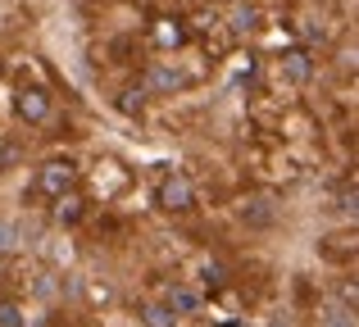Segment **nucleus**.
<instances>
[{
  "instance_id": "obj_1",
  "label": "nucleus",
  "mask_w": 359,
  "mask_h": 327,
  "mask_svg": "<svg viewBox=\"0 0 359 327\" xmlns=\"http://www.w3.org/2000/svg\"><path fill=\"white\" fill-rule=\"evenodd\" d=\"M32 191H36V195H46V200L73 195V191H78V164H73V160H46L41 168H36Z\"/></svg>"
},
{
  "instance_id": "obj_2",
  "label": "nucleus",
  "mask_w": 359,
  "mask_h": 327,
  "mask_svg": "<svg viewBox=\"0 0 359 327\" xmlns=\"http://www.w3.org/2000/svg\"><path fill=\"white\" fill-rule=\"evenodd\" d=\"M159 204H164V209H173V214L191 209V204H196V191H191V182H187L182 173H168L164 182H159Z\"/></svg>"
},
{
  "instance_id": "obj_3",
  "label": "nucleus",
  "mask_w": 359,
  "mask_h": 327,
  "mask_svg": "<svg viewBox=\"0 0 359 327\" xmlns=\"http://www.w3.org/2000/svg\"><path fill=\"white\" fill-rule=\"evenodd\" d=\"M14 109H18L23 123H46V114H50V96H46V87H18Z\"/></svg>"
},
{
  "instance_id": "obj_4",
  "label": "nucleus",
  "mask_w": 359,
  "mask_h": 327,
  "mask_svg": "<svg viewBox=\"0 0 359 327\" xmlns=\"http://www.w3.org/2000/svg\"><path fill=\"white\" fill-rule=\"evenodd\" d=\"M82 214H87V200H82L78 191H73V195H60V200H55V223H64V228L82 223Z\"/></svg>"
},
{
  "instance_id": "obj_5",
  "label": "nucleus",
  "mask_w": 359,
  "mask_h": 327,
  "mask_svg": "<svg viewBox=\"0 0 359 327\" xmlns=\"http://www.w3.org/2000/svg\"><path fill=\"white\" fill-rule=\"evenodd\" d=\"M150 36H155L159 46H168V50H177V46L187 41V27H182V18H159Z\"/></svg>"
},
{
  "instance_id": "obj_6",
  "label": "nucleus",
  "mask_w": 359,
  "mask_h": 327,
  "mask_svg": "<svg viewBox=\"0 0 359 327\" xmlns=\"http://www.w3.org/2000/svg\"><path fill=\"white\" fill-rule=\"evenodd\" d=\"M164 305H168V314H196L201 309V295L196 291H187V286H168V295H164Z\"/></svg>"
},
{
  "instance_id": "obj_7",
  "label": "nucleus",
  "mask_w": 359,
  "mask_h": 327,
  "mask_svg": "<svg viewBox=\"0 0 359 327\" xmlns=\"http://www.w3.org/2000/svg\"><path fill=\"white\" fill-rule=\"evenodd\" d=\"M228 27L237 36H250L255 27H259V9L255 5H232V14H228Z\"/></svg>"
},
{
  "instance_id": "obj_8",
  "label": "nucleus",
  "mask_w": 359,
  "mask_h": 327,
  "mask_svg": "<svg viewBox=\"0 0 359 327\" xmlns=\"http://www.w3.org/2000/svg\"><path fill=\"white\" fill-rule=\"evenodd\" d=\"M137 314H141V323H146V327H177V319L168 314V305L146 300V305H137Z\"/></svg>"
},
{
  "instance_id": "obj_9",
  "label": "nucleus",
  "mask_w": 359,
  "mask_h": 327,
  "mask_svg": "<svg viewBox=\"0 0 359 327\" xmlns=\"http://www.w3.org/2000/svg\"><path fill=\"white\" fill-rule=\"evenodd\" d=\"M177 87H187V78L177 69H168V64H159V69L150 73V91H177Z\"/></svg>"
},
{
  "instance_id": "obj_10",
  "label": "nucleus",
  "mask_w": 359,
  "mask_h": 327,
  "mask_svg": "<svg viewBox=\"0 0 359 327\" xmlns=\"http://www.w3.org/2000/svg\"><path fill=\"white\" fill-rule=\"evenodd\" d=\"M282 69H287V78H291V82H305V78H309V60H305L300 50H291L287 60H282Z\"/></svg>"
},
{
  "instance_id": "obj_11",
  "label": "nucleus",
  "mask_w": 359,
  "mask_h": 327,
  "mask_svg": "<svg viewBox=\"0 0 359 327\" xmlns=\"http://www.w3.org/2000/svg\"><path fill=\"white\" fill-rule=\"evenodd\" d=\"M141 105H146V87H128L118 96V109H123V114H141Z\"/></svg>"
},
{
  "instance_id": "obj_12",
  "label": "nucleus",
  "mask_w": 359,
  "mask_h": 327,
  "mask_svg": "<svg viewBox=\"0 0 359 327\" xmlns=\"http://www.w3.org/2000/svg\"><path fill=\"white\" fill-rule=\"evenodd\" d=\"M241 218H245V223H259V228H264V223L273 218L269 200H250V204H245V209H241Z\"/></svg>"
},
{
  "instance_id": "obj_13",
  "label": "nucleus",
  "mask_w": 359,
  "mask_h": 327,
  "mask_svg": "<svg viewBox=\"0 0 359 327\" xmlns=\"http://www.w3.org/2000/svg\"><path fill=\"white\" fill-rule=\"evenodd\" d=\"M201 282H205V286H223V282H228V268L210 259V264H201Z\"/></svg>"
},
{
  "instance_id": "obj_14",
  "label": "nucleus",
  "mask_w": 359,
  "mask_h": 327,
  "mask_svg": "<svg viewBox=\"0 0 359 327\" xmlns=\"http://www.w3.org/2000/svg\"><path fill=\"white\" fill-rule=\"evenodd\" d=\"M0 327H27L23 309H18V305H0Z\"/></svg>"
},
{
  "instance_id": "obj_15",
  "label": "nucleus",
  "mask_w": 359,
  "mask_h": 327,
  "mask_svg": "<svg viewBox=\"0 0 359 327\" xmlns=\"http://www.w3.org/2000/svg\"><path fill=\"white\" fill-rule=\"evenodd\" d=\"M18 241H23V237H18L14 223H0V250H18Z\"/></svg>"
},
{
  "instance_id": "obj_16",
  "label": "nucleus",
  "mask_w": 359,
  "mask_h": 327,
  "mask_svg": "<svg viewBox=\"0 0 359 327\" xmlns=\"http://www.w3.org/2000/svg\"><path fill=\"white\" fill-rule=\"evenodd\" d=\"M323 327H355V309H332Z\"/></svg>"
},
{
  "instance_id": "obj_17",
  "label": "nucleus",
  "mask_w": 359,
  "mask_h": 327,
  "mask_svg": "<svg viewBox=\"0 0 359 327\" xmlns=\"http://www.w3.org/2000/svg\"><path fill=\"white\" fill-rule=\"evenodd\" d=\"M355 200H359V191H355V182H351V186L341 191V209H351V214H355Z\"/></svg>"
},
{
  "instance_id": "obj_18",
  "label": "nucleus",
  "mask_w": 359,
  "mask_h": 327,
  "mask_svg": "<svg viewBox=\"0 0 359 327\" xmlns=\"http://www.w3.org/2000/svg\"><path fill=\"white\" fill-rule=\"evenodd\" d=\"M9 160H14V151H9V146L0 141V164H9Z\"/></svg>"
}]
</instances>
